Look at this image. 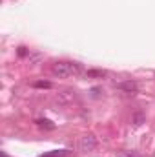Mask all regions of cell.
<instances>
[{
  "label": "cell",
  "instance_id": "52a82bcc",
  "mask_svg": "<svg viewBox=\"0 0 155 157\" xmlns=\"http://www.w3.org/2000/svg\"><path fill=\"white\" fill-rule=\"evenodd\" d=\"M18 55H26V48H18Z\"/></svg>",
  "mask_w": 155,
  "mask_h": 157
},
{
  "label": "cell",
  "instance_id": "3957f363",
  "mask_svg": "<svg viewBox=\"0 0 155 157\" xmlns=\"http://www.w3.org/2000/svg\"><path fill=\"white\" fill-rule=\"evenodd\" d=\"M66 155H68V150H53V152L42 154L40 157H66Z\"/></svg>",
  "mask_w": 155,
  "mask_h": 157
},
{
  "label": "cell",
  "instance_id": "5b68a950",
  "mask_svg": "<svg viewBox=\"0 0 155 157\" xmlns=\"http://www.w3.org/2000/svg\"><path fill=\"white\" fill-rule=\"evenodd\" d=\"M117 157H139L135 152H128V150H122V152H119Z\"/></svg>",
  "mask_w": 155,
  "mask_h": 157
},
{
  "label": "cell",
  "instance_id": "277c9868",
  "mask_svg": "<svg viewBox=\"0 0 155 157\" xmlns=\"http://www.w3.org/2000/svg\"><path fill=\"white\" fill-rule=\"evenodd\" d=\"M119 88L120 90H126V91H137V84L135 82H122V84H119Z\"/></svg>",
  "mask_w": 155,
  "mask_h": 157
},
{
  "label": "cell",
  "instance_id": "8992f818",
  "mask_svg": "<svg viewBox=\"0 0 155 157\" xmlns=\"http://www.w3.org/2000/svg\"><path fill=\"white\" fill-rule=\"evenodd\" d=\"M35 86H37V88H49L51 84H49V82H37Z\"/></svg>",
  "mask_w": 155,
  "mask_h": 157
},
{
  "label": "cell",
  "instance_id": "6da1fadb",
  "mask_svg": "<svg viewBox=\"0 0 155 157\" xmlns=\"http://www.w3.org/2000/svg\"><path fill=\"white\" fill-rule=\"evenodd\" d=\"M53 75L60 78H70V77H77L80 75V66L77 62H70V60H60V62H55L53 68H51Z\"/></svg>",
  "mask_w": 155,
  "mask_h": 157
},
{
  "label": "cell",
  "instance_id": "7a4b0ae2",
  "mask_svg": "<svg viewBox=\"0 0 155 157\" xmlns=\"http://www.w3.org/2000/svg\"><path fill=\"white\" fill-rule=\"evenodd\" d=\"M78 146H80L82 152H91V150L97 148V139H95L93 135H84V137L80 139Z\"/></svg>",
  "mask_w": 155,
  "mask_h": 157
}]
</instances>
